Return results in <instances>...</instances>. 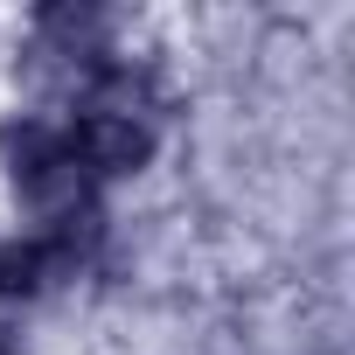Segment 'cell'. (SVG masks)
<instances>
[{"instance_id":"6da1fadb","label":"cell","mask_w":355,"mask_h":355,"mask_svg":"<svg viewBox=\"0 0 355 355\" xmlns=\"http://www.w3.org/2000/svg\"><path fill=\"white\" fill-rule=\"evenodd\" d=\"M91 160H98L105 174H125V167L146 160V132H139L132 119H98V125H91Z\"/></svg>"}]
</instances>
